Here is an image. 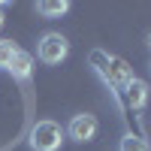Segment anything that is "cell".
<instances>
[{
  "mask_svg": "<svg viewBox=\"0 0 151 151\" xmlns=\"http://www.w3.org/2000/svg\"><path fill=\"white\" fill-rule=\"evenodd\" d=\"M91 60L97 64V70H100V76L112 85V88H121L124 91V85H127L130 79H133V70H130V64L124 58H118V55H103V52H91Z\"/></svg>",
  "mask_w": 151,
  "mask_h": 151,
  "instance_id": "cell-1",
  "label": "cell"
},
{
  "mask_svg": "<svg viewBox=\"0 0 151 151\" xmlns=\"http://www.w3.org/2000/svg\"><path fill=\"white\" fill-rule=\"evenodd\" d=\"M60 142H64V130H60L58 121H36L30 127L27 145L33 151H58Z\"/></svg>",
  "mask_w": 151,
  "mask_h": 151,
  "instance_id": "cell-2",
  "label": "cell"
},
{
  "mask_svg": "<svg viewBox=\"0 0 151 151\" xmlns=\"http://www.w3.org/2000/svg\"><path fill=\"white\" fill-rule=\"evenodd\" d=\"M70 55V42L64 33H42L40 42H36V58L42 60L45 67H58L60 60H67Z\"/></svg>",
  "mask_w": 151,
  "mask_h": 151,
  "instance_id": "cell-3",
  "label": "cell"
},
{
  "mask_svg": "<svg viewBox=\"0 0 151 151\" xmlns=\"http://www.w3.org/2000/svg\"><path fill=\"white\" fill-rule=\"evenodd\" d=\"M97 130H100V124H97L94 115H88V112H82V115H73L70 127H67V133H70L73 142H91L94 136H97Z\"/></svg>",
  "mask_w": 151,
  "mask_h": 151,
  "instance_id": "cell-4",
  "label": "cell"
},
{
  "mask_svg": "<svg viewBox=\"0 0 151 151\" xmlns=\"http://www.w3.org/2000/svg\"><path fill=\"white\" fill-rule=\"evenodd\" d=\"M124 100H127V106L136 109V112L145 109V106H148V82H142V79H136V76H133V79L124 85Z\"/></svg>",
  "mask_w": 151,
  "mask_h": 151,
  "instance_id": "cell-5",
  "label": "cell"
},
{
  "mask_svg": "<svg viewBox=\"0 0 151 151\" xmlns=\"http://www.w3.org/2000/svg\"><path fill=\"white\" fill-rule=\"evenodd\" d=\"M6 73L12 76V79H18V82H27V79H30V73H33V55H30V52H24V48H18L15 58L6 64Z\"/></svg>",
  "mask_w": 151,
  "mask_h": 151,
  "instance_id": "cell-6",
  "label": "cell"
},
{
  "mask_svg": "<svg viewBox=\"0 0 151 151\" xmlns=\"http://www.w3.org/2000/svg\"><path fill=\"white\" fill-rule=\"evenodd\" d=\"M36 12H40L42 18H60L70 12V3L67 0H40L36 3Z\"/></svg>",
  "mask_w": 151,
  "mask_h": 151,
  "instance_id": "cell-7",
  "label": "cell"
},
{
  "mask_svg": "<svg viewBox=\"0 0 151 151\" xmlns=\"http://www.w3.org/2000/svg\"><path fill=\"white\" fill-rule=\"evenodd\" d=\"M118 151H148V142L142 136H136V133H127V136H121Z\"/></svg>",
  "mask_w": 151,
  "mask_h": 151,
  "instance_id": "cell-8",
  "label": "cell"
},
{
  "mask_svg": "<svg viewBox=\"0 0 151 151\" xmlns=\"http://www.w3.org/2000/svg\"><path fill=\"white\" fill-rule=\"evenodd\" d=\"M15 52H18V45L12 42V40H0V67L6 70V64L12 58H15Z\"/></svg>",
  "mask_w": 151,
  "mask_h": 151,
  "instance_id": "cell-9",
  "label": "cell"
},
{
  "mask_svg": "<svg viewBox=\"0 0 151 151\" xmlns=\"http://www.w3.org/2000/svg\"><path fill=\"white\" fill-rule=\"evenodd\" d=\"M3 21H6V18H3V6H0V27H3Z\"/></svg>",
  "mask_w": 151,
  "mask_h": 151,
  "instance_id": "cell-10",
  "label": "cell"
},
{
  "mask_svg": "<svg viewBox=\"0 0 151 151\" xmlns=\"http://www.w3.org/2000/svg\"><path fill=\"white\" fill-rule=\"evenodd\" d=\"M148 48H151V33H148Z\"/></svg>",
  "mask_w": 151,
  "mask_h": 151,
  "instance_id": "cell-11",
  "label": "cell"
}]
</instances>
